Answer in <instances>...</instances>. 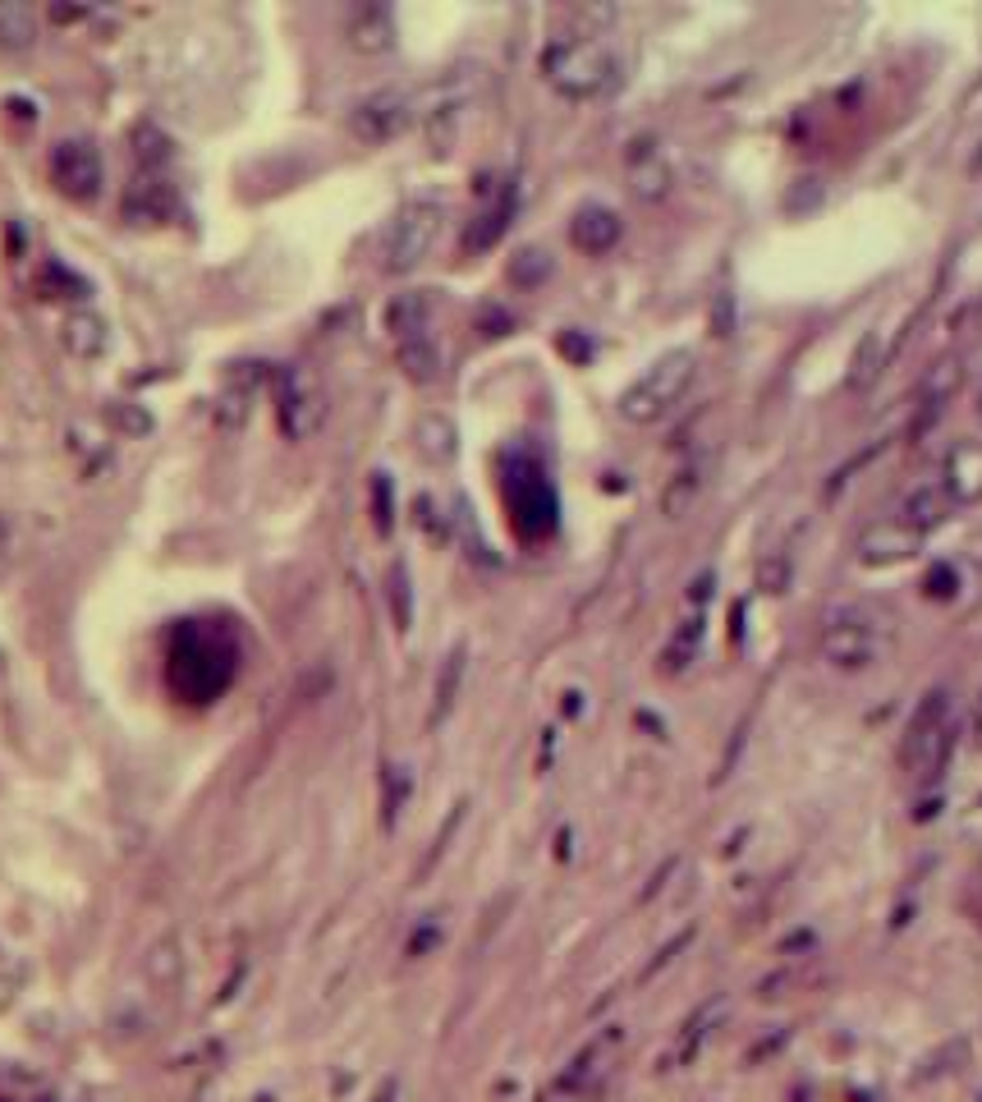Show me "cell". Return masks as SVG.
Returning <instances> with one entry per match:
<instances>
[{"mask_svg": "<svg viewBox=\"0 0 982 1102\" xmlns=\"http://www.w3.org/2000/svg\"><path fill=\"white\" fill-rule=\"evenodd\" d=\"M542 65H547V79L570 97H592L616 79V56L597 37H560Z\"/></svg>", "mask_w": 982, "mask_h": 1102, "instance_id": "obj_1", "label": "cell"}, {"mask_svg": "<svg viewBox=\"0 0 982 1102\" xmlns=\"http://www.w3.org/2000/svg\"><path fill=\"white\" fill-rule=\"evenodd\" d=\"M694 377V354H666L657 368H648V377H638V382L629 387L625 396V413L629 418H657L661 409H670L679 396H685Z\"/></svg>", "mask_w": 982, "mask_h": 1102, "instance_id": "obj_2", "label": "cell"}, {"mask_svg": "<svg viewBox=\"0 0 982 1102\" xmlns=\"http://www.w3.org/2000/svg\"><path fill=\"white\" fill-rule=\"evenodd\" d=\"M436 231H441V212L432 203L404 207L400 221L391 225V240H386V267L404 272V267H413V262H423L432 240H436Z\"/></svg>", "mask_w": 982, "mask_h": 1102, "instance_id": "obj_3", "label": "cell"}, {"mask_svg": "<svg viewBox=\"0 0 982 1102\" xmlns=\"http://www.w3.org/2000/svg\"><path fill=\"white\" fill-rule=\"evenodd\" d=\"M51 175H56V184L65 188V194L92 198L97 184H101V162H97V152L88 143H60L56 157H51Z\"/></svg>", "mask_w": 982, "mask_h": 1102, "instance_id": "obj_4", "label": "cell"}, {"mask_svg": "<svg viewBox=\"0 0 982 1102\" xmlns=\"http://www.w3.org/2000/svg\"><path fill=\"white\" fill-rule=\"evenodd\" d=\"M298 409H308L313 423H322V396H317V382L308 372H289L285 377V396H281V413H285V428L298 432Z\"/></svg>", "mask_w": 982, "mask_h": 1102, "instance_id": "obj_5", "label": "cell"}, {"mask_svg": "<svg viewBox=\"0 0 982 1102\" xmlns=\"http://www.w3.org/2000/svg\"><path fill=\"white\" fill-rule=\"evenodd\" d=\"M404 97L400 92H382V97H372V101H363L359 106V134L363 138H386V134H395L400 125H404Z\"/></svg>", "mask_w": 982, "mask_h": 1102, "instance_id": "obj_6", "label": "cell"}, {"mask_svg": "<svg viewBox=\"0 0 982 1102\" xmlns=\"http://www.w3.org/2000/svg\"><path fill=\"white\" fill-rule=\"evenodd\" d=\"M951 491L955 497H978L982 491V450L978 446H960L951 455Z\"/></svg>", "mask_w": 982, "mask_h": 1102, "instance_id": "obj_7", "label": "cell"}, {"mask_svg": "<svg viewBox=\"0 0 982 1102\" xmlns=\"http://www.w3.org/2000/svg\"><path fill=\"white\" fill-rule=\"evenodd\" d=\"M65 345H69V354H79V359H97L106 350V331H101L97 318L79 313V318L65 322Z\"/></svg>", "mask_w": 982, "mask_h": 1102, "instance_id": "obj_8", "label": "cell"}, {"mask_svg": "<svg viewBox=\"0 0 982 1102\" xmlns=\"http://www.w3.org/2000/svg\"><path fill=\"white\" fill-rule=\"evenodd\" d=\"M616 235H620L616 216H611V212H601V207H588V212L575 221V240H579L583 248H607Z\"/></svg>", "mask_w": 982, "mask_h": 1102, "instance_id": "obj_9", "label": "cell"}, {"mask_svg": "<svg viewBox=\"0 0 982 1102\" xmlns=\"http://www.w3.org/2000/svg\"><path fill=\"white\" fill-rule=\"evenodd\" d=\"M32 14L23 10V6H0V47H10V51H23L28 42H32Z\"/></svg>", "mask_w": 982, "mask_h": 1102, "instance_id": "obj_10", "label": "cell"}, {"mask_svg": "<svg viewBox=\"0 0 982 1102\" xmlns=\"http://www.w3.org/2000/svg\"><path fill=\"white\" fill-rule=\"evenodd\" d=\"M941 510H946V497H941L936 487H923L919 497L910 501V519L919 524V528H927V524H936L941 519Z\"/></svg>", "mask_w": 982, "mask_h": 1102, "instance_id": "obj_11", "label": "cell"}]
</instances>
